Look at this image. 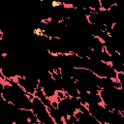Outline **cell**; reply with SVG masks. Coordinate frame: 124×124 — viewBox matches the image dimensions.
Instances as JSON below:
<instances>
[{
    "instance_id": "cell-3",
    "label": "cell",
    "mask_w": 124,
    "mask_h": 124,
    "mask_svg": "<svg viewBox=\"0 0 124 124\" xmlns=\"http://www.w3.org/2000/svg\"><path fill=\"white\" fill-rule=\"evenodd\" d=\"M87 5H88V8L91 11L98 12V11L101 10L100 0H87Z\"/></svg>"
},
{
    "instance_id": "cell-2",
    "label": "cell",
    "mask_w": 124,
    "mask_h": 124,
    "mask_svg": "<svg viewBox=\"0 0 124 124\" xmlns=\"http://www.w3.org/2000/svg\"><path fill=\"white\" fill-rule=\"evenodd\" d=\"M47 109H48V112H49V115L51 116V118L53 119L54 123L55 124H64V120H63V117L61 116L60 112L58 111L57 108L52 106L51 103L50 105L47 106Z\"/></svg>"
},
{
    "instance_id": "cell-1",
    "label": "cell",
    "mask_w": 124,
    "mask_h": 124,
    "mask_svg": "<svg viewBox=\"0 0 124 124\" xmlns=\"http://www.w3.org/2000/svg\"><path fill=\"white\" fill-rule=\"evenodd\" d=\"M31 110L36 115L40 124H55L51 116L49 115L47 107L35 95L31 97Z\"/></svg>"
}]
</instances>
